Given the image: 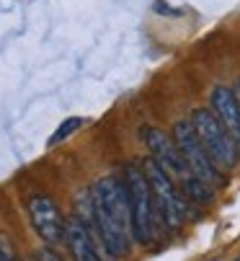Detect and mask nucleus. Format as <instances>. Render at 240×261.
<instances>
[{
  "mask_svg": "<svg viewBox=\"0 0 240 261\" xmlns=\"http://www.w3.org/2000/svg\"><path fill=\"white\" fill-rule=\"evenodd\" d=\"M65 243L72 253L75 261H101L98 256V243L93 241V236L86 230V225L80 222L75 215L67 217V236H65Z\"/></svg>",
  "mask_w": 240,
  "mask_h": 261,
  "instance_id": "obj_9",
  "label": "nucleus"
},
{
  "mask_svg": "<svg viewBox=\"0 0 240 261\" xmlns=\"http://www.w3.org/2000/svg\"><path fill=\"white\" fill-rule=\"evenodd\" d=\"M232 88H235V93H237V98H240V81H237V83H235Z\"/></svg>",
  "mask_w": 240,
  "mask_h": 261,
  "instance_id": "obj_13",
  "label": "nucleus"
},
{
  "mask_svg": "<svg viewBox=\"0 0 240 261\" xmlns=\"http://www.w3.org/2000/svg\"><path fill=\"white\" fill-rule=\"evenodd\" d=\"M83 122H86V119H80V117H70V119H65V122L55 129V135L49 137V147H55V145H60L62 140H67L70 135H75L80 127H83Z\"/></svg>",
  "mask_w": 240,
  "mask_h": 261,
  "instance_id": "obj_10",
  "label": "nucleus"
},
{
  "mask_svg": "<svg viewBox=\"0 0 240 261\" xmlns=\"http://www.w3.org/2000/svg\"><path fill=\"white\" fill-rule=\"evenodd\" d=\"M145 171L152 186V197H155V207L168 222V228H178L181 222L186 220V197L181 194L178 184L157 166V161H145Z\"/></svg>",
  "mask_w": 240,
  "mask_h": 261,
  "instance_id": "obj_6",
  "label": "nucleus"
},
{
  "mask_svg": "<svg viewBox=\"0 0 240 261\" xmlns=\"http://www.w3.org/2000/svg\"><path fill=\"white\" fill-rule=\"evenodd\" d=\"M0 261H16V253H13L6 236H0Z\"/></svg>",
  "mask_w": 240,
  "mask_h": 261,
  "instance_id": "obj_11",
  "label": "nucleus"
},
{
  "mask_svg": "<svg viewBox=\"0 0 240 261\" xmlns=\"http://www.w3.org/2000/svg\"><path fill=\"white\" fill-rule=\"evenodd\" d=\"M209 109L220 117V122L227 127V132L232 135V140L240 147V98H237L235 88L215 86L209 93Z\"/></svg>",
  "mask_w": 240,
  "mask_h": 261,
  "instance_id": "obj_8",
  "label": "nucleus"
},
{
  "mask_svg": "<svg viewBox=\"0 0 240 261\" xmlns=\"http://www.w3.org/2000/svg\"><path fill=\"white\" fill-rule=\"evenodd\" d=\"M42 261H62V258H60V256H57L55 251H49V248H44V251H42Z\"/></svg>",
  "mask_w": 240,
  "mask_h": 261,
  "instance_id": "obj_12",
  "label": "nucleus"
},
{
  "mask_svg": "<svg viewBox=\"0 0 240 261\" xmlns=\"http://www.w3.org/2000/svg\"><path fill=\"white\" fill-rule=\"evenodd\" d=\"M235 261H240V258H235Z\"/></svg>",
  "mask_w": 240,
  "mask_h": 261,
  "instance_id": "obj_14",
  "label": "nucleus"
},
{
  "mask_svg": "<svg viewBox=\"0 0 240 261\" xmlns=\"http://www.w3.org/2000/svg\"><path fill=\"white\" fill-rule=\"evenodd\" d=\"M124 186H127L129 210H132L135 243H150L155 230V197H152V186L145 166L129 163L124 168Z\"/></svg>",
  "mask_w": 240,
  "mask_h": 261,
  "instance_id": "obj_3",
  "label": "nucleus"
},
{
  "mask_svg": "<svg viewBox=\"0 0 240 261\" xmlns=\"http://www.w3.org/2000/svg\"><path fill=\"white\" fill-rule=\"evenodd\" d=\"M93 202H96V217H98V230L101 241L109 256L122 258L132 248V210H129V197L124 181L114 176L98 178L93 186Z\"/></svg>",
  "mask_w": 240,
  "mask_h": 261,
  "instance_id": "obj_1",
  "label": "nucleus"
},
{
  "mask_svg": "<svg viewBox=\"0 0 240 261\" xmlns=\"http://www.w3.org/2000/svg\"><path fill=\"white\" fill-rule=\"evenodd\" d=\"M189 119H191L199 140L204 142L207 153L212 155L215 166L220 171H232L240 158V147L232 140V135L227 132V127L220 122V117L212 109H194Z\"/></svg>",
  "mask_w": 240,
  "mask_h": 261,
  "instance_id": "obj_4",
  "label": "nucleus"
},
{
  "mask_svg": "<svg viewBox=\"0 0 240 261\" xmlns=\"http://www.w3.org/2000/svg\"><path fill=\"white\" fill-rule=\"evenodd\" d=\"M140 135H142V142L147 145V150H150V158L157 161V166L178 184V189L183 192L186 199H191L196 204H209L215 199L212 186L204 184L202 178H196L189 171V166H186V161H183V155L178 150L173 135L157 129V127H142Z\"/></svg>",
  "mask_w": 240,
  "mask_h": 261,
  "instance_id": "obj_2",
  "label": "nucleus"
},
{
  "mask_svg": "<svg viewBox=\"0 0 240 261\" xmlns=\"http://www.w3.org/2000/svg\"><path fill=\"white\" fill-rule=\"evenodd\" d=\"M173 140H176V145H178V150H181V155H183L189 171H191L196 178H202L204 184H209L212 189L225 184L222 171L215 166V161H212V155L207 153L204 142L199 140V135H196L191 119H178V122L173 124Z\"/></svg>",
  "mask_w": 240,
  "mask_h": 261,
  "instance_id": "obj_5",
  "label": "nucleus"
},
{
  "mask_svg": "<svg viewBox=\"0 0 240 261\" xmlns=\"http://www.w3.org/2000/svg\"><path fill=\"white\" fill-rule=\"evenodd\" d=\"M29 217L34 222V230L42 236L44 243L60 246L67 236V220H62L57 204L47 194H34L29 199Z\"/></svg>",
  "mask_w": 240,
  "mask_h": 261,
  "instance_id": "obj_7",
  "label": "nucleus"
}]
</instances>
